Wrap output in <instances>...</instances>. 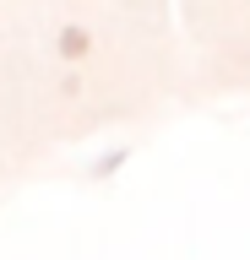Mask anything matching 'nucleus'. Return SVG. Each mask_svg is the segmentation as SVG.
<instances>
[{
	"label": "nucleus",
	"instance_id": "1",
	"mask_svg": "<svg viewBox=\"0 0 250 260\" xmlns=\"http://www.w3.org/2000/svg\"><path fill=\"white\" fill-rule=\"evenodd\" d=\"M185 98L250 92V0H174Z\"/></svg>",
	"mask_w": 250,
	"mask_h": 260
}]
</instances>
